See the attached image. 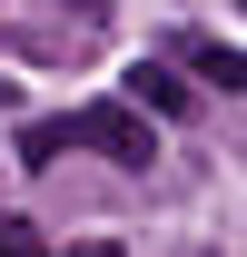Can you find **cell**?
<instances>
[{"mask_svg":"<svg viewBox=\"0 0 247 257\" xmlns=\"http://www.w3.org/2000/svg\"><path fill=\"white\" fill-rule=\"evenodd\" d=\"M129 109H139V119H149V109H158V119H188V109H198V89H188V79H168L158 60H139V69H129Z\"/></svg>","mask_w":247,"mask_h":257,"instance_id":"obj_2","label":"cell"},{"mask_svg":"<svg viewBox=\"0 0 247 257\" xmlns=\"http://www.w3.org/2000/svg\"><path fill=\"white\" fill-rule=\"evenodd\" d=\"M79 257H129V247H119V237H89V247H79Z\"/></svg>","mask_w":247,"mask_h":257,"instance_id":"obj_6","label":"cell"},{"mask_svg":"<svg viewBox=\"0 0 247 257\" xmlns=\"http://www.w3.org/2000/svg\"><path fill=\"white\" fill-rule=\"evenodd\" d=\"M69 119V149H99V159H119V168H149L158 159V128L129 109V99H89V109H60Z\"/></svg>","mask_w":247,"mask_h":257,"instance_id":"obj_1","label":"cell"},{"mask_svg":"<svg viewBox=\"0 0 247 257\" xmlns=\"http://www.w3.org/2000/svg\"><path fill=\"white\" fill-rule=\"evenodd\" d=\"M0 257H60V247H50L30 218H0Z\"/></svg>","mask_w":247,"mask_h":257,"instance_id":"obj_5","label":"cell"},{"mask_svg":"<svg viewBox=\"0 0 247 257\" xmlns=\"http://www.w3.org/2000/svg\"><path fill=\"white\" fill-rule=\"evenodd\" d=\"M237 10H247V0H237Z\"/></svg>","mask_w":247,"mask_h":257,"instance_id":"obj_8","label":"cell"},{"mask_svg":"<svg viewBox=\"0 0 247 257\" xmlns=\"http://www.w3.org/2000/svg\"><path fill=\"white\" fill-rule=\"evenodd\" d=\"M60 149H69V119H30L20 128V168H50Z\"/></svg>","mask_w":247,"mask_h":257,"instance_id":"obj_4","label":"cell"},{"mask_svg":"<svg viewBox=\"0 0 247 257\" xmlns=\"http://www.w3.org/2000/svg\"><path fill=\"white\" fill-rule=\"evenodd\" d=\"M188 60L208 79H227V89H247V50H227V40H188Z\"/></svg>","mask_w":247,"mask_h":257,"instance_id":"obj_3","label":"cell"},{"mask_svg":"<svg viewBox=\"0 0 247 257\" xmlns=\"http://www.w3.org/2000/svg\"><path fill=\"white\" fill-rule=\"evenodd\" d=\"M69 10H79V20H99V10H109V0H69Z\"/></svg>","mask_w":247,"mask_h":257,"instance_id":"obj_7","label":"cell"}]
</instances>
